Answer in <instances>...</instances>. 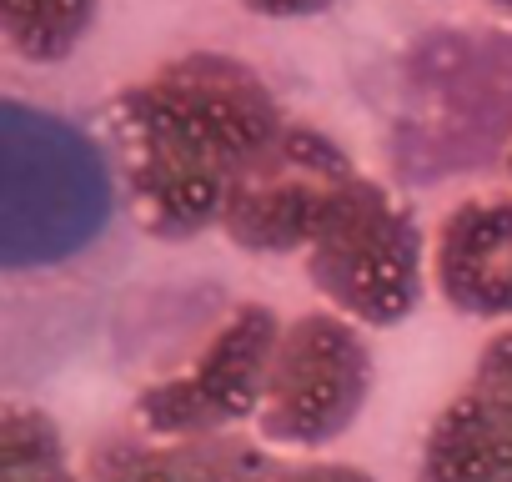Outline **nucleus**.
<instances>
[{
	"instance_id": "obj_6",
	"label": "nucleus",
	"mask_w": 512,
	"mask_h": 482,
	"mask_svg": "<svg viewBox=\"0 0 512 482\" xmlns=\"http://www.w3.org/2000/svg\"><path fill=\"white\" fill-rule=\"evenodd\" d=\"M282 457L241 432L211 437H156L111 427L86 447V482H272Z\"/></svg>"
},
{
	"instance_id": "obj_8",
	"label": "nucleus",
	"mask_w": 512,
	"mask_h": 482,
	"mask_svg": "<svg viewBox=\"0 0 512 482\" xmlns=\"http://www.w3.org/2000/svg\"><path fill=\"white\" fill-rule=\"evenodd\" d=\"M417 482H512V412L462 387L427 422Z\"/></svg>"
},
{
	"instance_id": "obj_5",
	"label": "nucleus",
	"mask_w": 512,
	"mask_h": 482,
	"mask_svg": "<svg viewBox=\"0 0 512 482\" xmlns=\"http://www.w3.org/2000/svg\"><path fill=\"white\" fill-rule=\"evenodd\" d=\"M282 327L287 322L267 302L231 307L181 372L136 392L131 422L156 437L241 432V422H256L262 412Z\"/></svg>"
},
{
	"instance_id": "obj_2",
	"label": "nucleus",
	"mask_w": 512,
	"mask_h": 482,
	"mask_svg": "<svg viewBox=\"0 0 512 482\" xmlns=\"http://www.w3.org/2000/svg\"><path fill=\"white\" fill-rule=\"evenodd\" d=\"M302 267L322 307L367 332H387L422 307L432 282V241L412 201L377 176H357L302 252Z\"/></svg>"
},
{
	"instance_id": "obj_11",
	"label": "nucleus",
	"mask_w": 512,
	"mask_h": 482,
	"mask_svg": "<svg viewBox=\"0 0 512 482\" xmlns=\"http://www.w3.org/2000/svg\"><path fill=\"white\" fill-rule=\"evenodd\" d=\"M467 392H477L482 402L512 412V322L497 327V332L482 342V352H477V362H472V377H467Z\"/></svg>"
},
{
	"instance_id": "obj_4",
	"label": "nucleus",
	"mask_w": 512,
	"mask_h": 482,
	"mask_svg": "<svg viewBox=\"0 0 512 482\" xmlns=\"http://www.w3.org/2000/svg\"><path fill=\"white\" fill-rule=\"evenodd\" d=\"M357 176L352 156L322 126L287 121L241 166L221 211V236L246 257H302Z\"/></svg>"
},
{
	"instance_id": "obj_3",
	"label": "nucleus",
	"mask_w": 512,
	"mask_h": 482,
	"mask_svg": "<svg viewBox=\"0 0 512 482\" xmlns=\"http://www.w3.org/2000/svg\"><path fill=\"white\" fill-rule=\"evenodd\" d=\"M377 387L367 327L332 307H312L282 327L256 437L267 447L317 452L357 427Z\"/></svg>"
},
{
	"instance_id": "obj_13",
	"label": "nucleus",
	"mask_w": 512,
	"mask_h": 482,
	"mask_svg": "<svg viewBox=\"0 0 512 482\" xmlns=\"http://www.w3.org/2000/svg\"><path fill=\"white\" fill-rule=\"evenodd\" d=\"M231 6H241L256 21H312V16L337 11L342 0H231Z\"/></svg>"
},
{
	"instance_id": "obj_1",
	"label": "nucleus",
	"mask_w": 512,
	"mask_h": 482,
	"mask_svg": "<svg viewBox=\"0 0 512 482\" xmlns=\"http://www.w3.org/2000/svg\"><path fill=\"white\" fill-rule=\"evenodd\" d=\"M292 116L267 76L226 51H186L111 96L106 136L136 226L191 241L221 226L241 166Z\"/></svg>"
},
{
	"instance_id": "obj_9",
	"label": "nucleus",
	"mask_w": 512,
	"mask_h": 482,
	"mask_svg": "<svg viewBox=\"0 0 512 482\" xmlns=\"http://www.w3.org/2000/svg\"><path fill=\"white\" fill-rule=\"evenodd\" d=\"M101 0H0V46L26 66L71 61L96 31Z\"/></svg>"
},
{
	"instance_id": "obj_7",
	"label": "nucleus",
	"mask_w": 512,
	"mask_h": 482,
	"mask_svg": "<svg viewBox=\"0 0 512 482\" xmlns=\"http://www.w3.org/2000/svg\"><path fill=\"white\" fill-rule=\"evenodd\" d=\"M432 287L472 322H512V196H462L432 231Z\"/></svg>"
},
{
	"instance_id": "obj_12",
	"label": "nucleus",
	"mask_w": 512,
	"mask_h": 482,
	"mask_svg": "<svg viewBox=\"0 0 512 482\" xmlns=\"http://www.w3.org/2000/svg\"><path fill=\"white\" fill-rule=\"evenodd\" d=\"M272 482H377L367 467L357 462H327V457H307V462H282Z\"/></svg>"
},
{
	"instance_id": "obj_15",
	"label": "nucleus",
	"mask_w": 512,
	"mask_h": 482,
	"mask_svg": "<svg viewBox=\"0 0 512 482\" xmlns=\"http://www.w3.org/2000/svg\"><path fill=\"white\" fill-rule=\"evenodd\" d=\"M502 166H507V181H512V136H507V151H502Z\"/></svg>"
},
{
	"instance_id": "obj_10",
	"label": "nucleus",
	"mask_w": 512,
	"mask_h": 482,
	"mask_svg": "<svg viewBox=\"0 0 512 482\" xmlns=\"http://www.w3.org/2000/svg\"><path fill=\"white\" fill-rule=\"evenodd\" d=\"M0 482H86V472L71 462L61 422L46 407H0Z\"/></svg>"
},
{
	"instance_id": "obj_14",
	"label": "nucleus",
	"mask_w": 512,
	"mask_h": 482,
	"mask_svg": "<svg viewBox=\"0 0 512 482\" xmlns=\"http://www.w3.org/2000/svg\"><path fill=\"white\" fill-rule=\"evenodd\" d=\"M482 6H487L492 16H502V21H512V0H482Z\"/></svg>"
}]
</instances>
